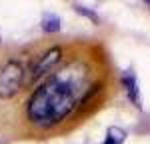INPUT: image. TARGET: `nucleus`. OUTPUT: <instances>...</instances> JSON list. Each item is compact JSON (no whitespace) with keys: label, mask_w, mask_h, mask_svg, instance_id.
Instances as JSON below:
<instances>
[{"label":"nucleus","mask_w":150,"mask_h":144,"mask_svg":"<svg viewBox=\"0 0 150 144\" xmlns=\"http://www.w3.org/2000/svg\"><path fill=\"white\" fill-rule=\"evenodd\" d=\"M84 90L86 70L70 64L68 68L48 78L32 94L28 104V116L38 126H54L72 112Z\"/></svg>","instance_id":"f257e3e1"},{"label":"nucleus","mask_w":150,"mask_h":144,"mask_svg":"<svg viewBox=\"0 0 150 144\" xmlns=\"http://www.w3.org/2000/svg\"><path fill=\"white\" fill-rule=\"evenodd\" d=\"M24 80V70L18 62H6L0 68V96L2 98H10L14 96Z\"/></svg>","instance_id":"f03ea898"},{"label":"nucleus","mask_w":150,"mask_h":144,"mask_svg":"<svg viewBox=\"0 0 150 144\" xmlns=\"http://www.w3.org/2000/svg\"><path fill=\"white\" fill-rule=\"evenodd\" d=\"M60 54H62L60 48H52V50H48L46 54L38 60V64L32 68V80H36V78H40L42 74H46V72L52 70V68L58 64V60H60Z\"/></svg>","instance_id":"7ed1b4c3"},{"label":"nucleus","mask_w":150,"mask_h":144,"mask_svg":"<svg viewBox=\"0 0 150 144\" xmlns=\"http://www.w3.org/2000/svg\"><path fill=\"white\" fill-rule=\"evenodd\" d=\"M122 86L126 88V94H128V98H130V102H132L136 108H142V104H140L138 80H136V76H134L132 70H126L124 74H122Z\"/></svg>","instance_id":"20e7f679"},{"label":"nucleus","mask_w":150,"mask_h":144,"mask_svg":"<svg viewBox=\"0 0 150 144\" xmlns=\"http://www.w3.org/2000/svg\"><path fill=\"white\" fill-rule=\"evenodd\" d=\"M124 138H126V132L122 130V128L112 126V128H108V132H106V140H104L102 144H122Z\"/></svg>","instance_id":"39448f33"},{"label":"nucleus","mask_w":150,"mask_h":144,"mask_svg":"<svg viewBox=\"0 0 150 144\" xmlns=\"http://www.w3.org/2000/svg\"><path fill=\"white\" fill-rule=\"evenodd\" d=\"M42 28L46 32H56L58 28H60V20H58L56 16H52V14H46L42 18Z\"/></svg>","instance_id":"423d86ee"},{"label":"nucleus","mask_w":150,"mask_h":144,"mask_svg":"<svg viewBox=\"0 0 150 144\" xmlns=\"http://www.w3.org/2000/svg\"><path fill=\"white\" fill-rule=\"evenodd\" d=\"M74 8H76V10L80 12V14H84L86 18H90V20H94V22H98V16H96V14H94L92 10H86V8H84V6H80V4H76Z\"/></svg>","instance_id":"0eeeda50"}]
</instances>
